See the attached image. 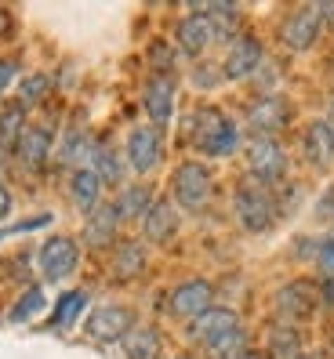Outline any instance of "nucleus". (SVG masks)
<instances>
[{
	"mask_svg": "<svg viewBox=\"0 0 334 359\" xmlns=\"http://www.w3.org/2000/svg\"><path fill=\"white\" fill-rule=\"evenodd\" d=\"M189 138H193V145L203 156H229V153H236V145H240L236 123L229 116H222L218 109H200L193 116Z\"/></svg>",
	"mask_w": 334,
	"mask_h": 359,
	"instance_id": "nucleus-1",
	"label": "nucleus"
},
{
	"mask_svg": "<svg viewBox=\"0 0 334 359\" xmlns=\"http://www.w3.org/2000/svg\"><path fill=\"white\" fill-rule=\"evenodd\" d=\"M236 218L247 232H265L276 222V196L258 182L240 185L236 189Z\"/></svg>",
	"mask_w": 334,
	"mask_h": 359,
	"instance_id": "nucleus-2",
	"label": "nucleus"
},
{
	"mask_svg": "<svg viewBox=\"0 0 334 359\" xmlns=\"http://www.w3.org/2000/svg\"><path fill=\"white\" fill-rule=\"evenodd\" d=\"M247 167H250V178H255L258 185H276L283 182L287 175V153L283 145L276 138H255L247 149Z\"/></svg>",
	"mask_w": 334,
	"mask_h": 359,
	"instance_id": "nucleus-3",
	"label": "nucleus"
},
{
	"mask_svg": "<svg viewBox=\"0 0 334 359\" xmlns=\"http://www.w3.org/2000/svg\"><path fill=\"white\" fill-rule=\"evenodd\" d=\"M175 203L185 207V210H200L207 207V200H211V171H207L203 163L196 160H185L178 171H175Z\"/></svg>",
	"mask_w": 334,
	"mask_h": 359,
	"instance_id": "nucleus-4",
	"label": "nucleus"
},
{
	"mask_svg": "<svg viewBox=\"0 0 334 359\" xmlns=\"http://www.w3.org/2000/svg\"><path fill=\"white\" fill-rule=\"evenodd\" d=\"M76 265H80V247H76V240H69V236H51L44 247H40V272H44L48 283H58V280L73 276Z\"/></svg>",
	"mask_w": 334,
	"mask_h": 359,
	"instance_id": "nucleus-5",
	"label": "nucleus"
},
{
	"mask_svg": "<svg viewBox=\"0 0 334 359\" xmlns=\"http://www.w3.org/2000/svg\"><path fill=\"white\" fill-rule=\"evenodd\" d=\"M276 309H280V316H283L287 323L309 320V316L320 309V290H316V283H309V280L287 283V287L276 294Z\"/></svg>",
	"mask_w": 334,
	"mask_h": 359,
	"instance_id": "nucleus-6",
	"label": "nucleus"
},
{
	"mask_svg": "<svg viewBox=\"0 0 334 359\" xmlns=\"http://www.w3.org/2000/svg\"><path fill=\"white\" fill-rule=\"evenodd\" d=\"M128 160L138 175H149L160 167L163 160V135L153 128V123H145V128H135L128 135Z\"/></svg>",
	"mask_w": 334,
	"mask_h": 359,
	"instance_id": "nucleus-7",
	"label": "nucleus"
},
{
	"mask_svg": "<svg viewBox=\"0 0 334 359\" xmlns=\"http://www.w3.org/2000/svg\"><path fill=\"white\" fill-rule=\"evenodd\" d=\"M265 66V51L255 36H236L233 44H229L225 51V62H222V73L229 80H247V76H255L258 69Z\"/></svg>",
	"mask_w": 334,
	"mask_h": 359,
	"instance_id": "nucleus-8",
	"label": "nucleus"
},
{
	"mask_svg": "<svg viewBox=\"0 0 334 359\" xmlns=\"http://www.w3.org/2000/svg\"><path fill=\"white\" fill-rule=\"evenodd\" d=\"M131 309H123V305H98L91 316H88V334L95 337V341H123V337L131 334Z\"/></svg>",
	"mask_w": 334,
	"mask_h": 359,
	"instance_id": "nucleus-9",
	"label": "nucleus"
},
{
	"mask_svg": "<svg viewBox=\"0 0 334 359\" xmlns=\"http://www.w3.org/2000/svg\"><path fill=\"white\" fill-rule=\"evenodd\" d=\"M287 120H290V105L280 95L258 98L255 105H250V113H247V123H250V131H255L258 138H273L276 131L287 128Z\"/></svg>",
	"mask_w": 334,
	"mask_h": 359,
	"instance_id": "nucleus-10",
	"label": "nucleus"
},
{
	"mask_svg": "<svg viewBox=\"0 0 334 359\" xmlns=\"http://www.w3.org/2000/svg\"><path fill=\"white\" fill-rule=\"evenodd\" d=\"M211 298L215 290L207 280H189L171 290V312L178 316V320H196V316H203L207 309H211Z\"/></svg>",
	"mask_w": 334,
	"mask_h": 359,
	"instance_id": "nucleus-11",
	"label": "nucleus"
},
{
	"mask_svg": "<svg viewBox=\"0 0 334 359\" xmlns=\"http://www.w3.org/2000/svg\"><path fill=\"white\" fill-rule=\"evenodd\" d=\"M323 22H320V11L316 8H298L295 15L283 22V40L290 51H309L312 44H316Z\"/></svg>",
	"mask_w": 334,
	"mask_h": 359,
	"instance_id": "nucleus-12",
	"label": "nucleus"
},
{
	"mask_svg": "<svg viewBox=\"0 0 334 359\" xmlns=\"http://www.w3.org/2000/svg\"><path fill=\"white\" fill-rule=\"evenodd\" d=\"M218 40V29H215V22L207 15H200V11H193V15H185L182 22H178V48L185 51V55H203L207 48H211Z\"/></svg>",
	"mask_w": 334,
	"mask_h": 359,
	"instance_id": "nucleus-13",
	"label": "nucleus"
},
{
	"mask_svg": "<svg viewBox=\"0 0 334 359\" xmlns=\"http://www.w3.org/2000/svg\"><path fill=\"white\" fill-rule=\"evenodd\" d=\"M142 102H145V116H149L153 128L160 131L175 113V83H171V76H153L149 83H145Z\"/></svg>",
	"mask_w": 334,
	"mask_h": 359,
	"instance_id": "nucleus-14",
	"label": "nucleus"
},
{
	"mask_svg": "<svg viewBox=\"0 0 334 359\" xmlns=\"http://www.w3.org/2000/svg\"><path fill=\"white\" fill-rule=\"evenodd\" d=\"M116 229H120V215L113 203H98L91 215H88V225H84V243L88 247H109L116 240Z\"/></svg>",
	"mask_w": 334,
	"mask_h": 359,
	"instance_id": "nucleus-15",
	"label": "nucleus"
},
{
	"mask_svg": "<svg viewBox=\"0 0 334 359\" xmlns=\"http://www.w3.org/2000/svg\"><path fill=\"white\" fill-rule=\"evenodd\" d=\"M240 323H236V312L233 309H207L203 316H196L193 320V337L200 345H215L222 334H229V330H236Z\"/></svg>",
	"mask_w": 334,
	"mask_h": 359,
	"instance_id": "nucleus-16",
	"label": "nucleus"
},
{
	"mask_svg": "<svg viewBox=\"0 0 334 359\" xmlns=\"http://www.w3.org/2000/svg\"><path fill=\"white\" fill-rule=\"evenodd\" d=\"M142 232H145V240H149V243L175 240V232H178V210H175L171 203L156 200V203L149 207V215L142 218Z\"/></svg>",
	"mask_w": 334,
	"mask_h": 359,
	"instance_id": "nucleus-17",
	"label": "nucleus"
},
{
	"mask_svg": "<svg viewBox=\"0 0 334 359\" xmlns=\"http://www.w3.org/2000/svg\"><path fill=\"white\" fill-rule=\"evenodd\" d=\"M302 149H305L309 163H316V167H330V163H334V128H330L327 120L309 123V128H305V142H302Z\"/></svg>",
	"mask_w": 334,
	"mask_h": 359,
	"instance_id": "nucleus-18",
	"label": "nucleus"
},
{
	"mask_svg": "<svg viewBox=\"0 0 334 359\" xmlns=\"http://www.w3.org/2000/svg\"><path fill=\"white\" fill-rule=\"evenodd\" d=\"M15 156L22 160L26 167H44V160L51 156V131L48 128H26L18 135V145H15Z\"/></svg>",
	"mask_w": 334,
	"mask_h": 359,
	"instance_id": "nucleus-19",
	"label": "nucleus"
},
{
	"mask_svg": "<svg viewBox=\"0 0 334 359\" xmlns=\"http://www.w3.org/2000/svg\"><path fill=\"white\" fill-rule=\"evenodd\" d=\"M69 196H73V203L80 207V210H91L102 203V182H98V175L91 171V167H76L73 171V178H69Z\"/></svg>",
	"mask_w": 334,
	"mask_h": 359,
	"instance_id": "nucleus-20",
	"label": "nucleus"
},
{
	"mask_svg": "<svg viewBox=\"0 0 334 359\" xmlns=\"http://www.w3.org/2000/svg\"><path fill=\"white\" fill-rule=\"evenodd\" d=\"M153 203H156V196H153V189H149V185H128L113 207H116L120 222H142L145 215H149V207H153Z\"/></svg>",
	"mask_w": 334,
	"mask_h": 359,
	"instance_id": "nucleus-21",
	"label": "nucleus"
},
{
	"mask_svg": "<svg viewBox=\"0 0 334 359\" xmlns=\"http://www.w3.org/2000/svg\"><path fill=\"white\" fill-rule=\"evenodd\" d=\"M142 269H145V247L138 240L116 243V250H113V276L116 280H135Z\"/></svg>",
	"mask_w": 334,
	"mask_h": 359,
	"instance_id": "nucleus-22",
	"label": "nucleus"
},
{
	"mask_svg": "<svg viewBox=\"0 0 334 359\" xmlns=\"http://www.w3.org/2000/svg\"><path fill=\"white\" fill-rule=\"evenodd\" d=\"M160 355V334L153 327H131L123 337V359H156Z\"/></svg>",
	"mask_w": 334,
	"mask_h": 359,
	"instance_id": "nucleus-23",
	"label": "nucleus"
},
{
	"mask_svg": "<svg viewBox=\"0 0 334 359\" xmlns=\"http://www.w3.org/2000/svg\"><path fill=\"white\" fill-rule=\"evenodd\" d=\"M26 109L18 102H8V105H0V153H8L18 145V135L26 131Z\"/></svg>",
	"mask_w": 334,
	"mask_h": 359,
	"instance_id": "nucleus-24",
	"label": "nucleus"
},
{
	"mask_svg": "<svg viewBox=\"0 0 334 359\" xmlns=\"http://www.w3.org/2000/svg\"><path fill=\"white\" fill-rule=\"evenodd\" d=\"M91 171L98 175L102 185H120L123 178V163L109 145H91Z\"/></svg>",
	"mask_w": 334,
	"mask_h": 359,
	"instance_id": "nucleus-25",
	"label": "nucleus"
},
{
	"mask_svg": "<svg viewBox=\"0 0 334 359\" xmlns=\"http://www.w3.org/2000/svg\"><path fill=\"white\" fill-rule=\"evenodd\" d=\"M207 355L211 359H243L247 355V330L236 327V330L222 334L215 345H207Z\"/></svg>",
	"mask_w": 334,
	"mask_h": 359,
	"instance_id": "nucleus-26",
	"label": "nucleus"
},
{
	"mask_svg": "<svg viewBox=\"0 0 334 359\" xmlns=\"http://www.w3.org/2000/svg\"><path fill=\"white\" fill-rule=\"evenodd\" d=\"M51 91V80L44 76V73H29V76H22V83H18V105H36L40 98H44Z\"/></svg>",
	"mask_w": 334,
	"mask_h": 359,
	"instance_id": "nucleus-27",
	"label": "nucleus"
},
{
	"mask_svg": "<svg viewBox=\"0 0 334 359\" xmlns=\"http://www.w3.org/2000/svg\"><path fill=\"white\" fill-rule=\"evenodd\" d=\"M298 345H302V337H298V330L290 327V323L276 327V330H273V337H269V348H273L276 355H290V359H295Z\"/></svg>",
	"mask_w": 334,
	"mask_h": 359,
	"instance_id": "nucleus-28",
	"label": "nucleus"
},
{
	"mask_svg": "<svg viewBox=\"0 0 334 359\" xmlns=\"http://www.w3.org/2000/svg\"><path fill=\"white\" fill-rule=\"evenodd\" d=\"M84 302H88V298H84V290H73V294H66V298H62V302L55 305V323H58V327H69V323L76 320V316H80Z\"/></svg>",
	"mask_w": 334,
	"mask_h": 359,
	"instance_id": "nucleus-29",
	"label": "nucleus"
},
{
	"mask_svg": "<svg viewBox=\"0 0 334 359\" xmlns=\"http://www.w3.org/2000/svg\"><path fill=\"white\" fill-rule=\"evenodd\" d=\"M40 309H44V294L33 287V290H26L22 298H18V305L11 309V323H26L29 316H36Z\"/></svg>",
	"mask_w": 334,
	"mask_h": 359,
	"instance_id": "nucleus-30",
	"label": "nucleus"
},
{
	"mask_svg": "<svg viewBox=\"0 0 334 359\" xmlns=\"http://www.w3.org/2000/svg\"><path fill=\"white\" fill-rule=\"evenodd\" d=\"M84 153L91 156V149H88V135H84V131H69L66 142H62V149H58V160H62V163H76Z\"/></svg>",
	"mask_w": 334,
	"mask_h": 359,
	"instance_id": "nucleus-31",
	"label": "nucleus"
},
{
	"mask_svg": "<svg viewBox=\"0 0 334 359\" xmlns=\"http://www.w3.org/2000/svg\"><path fill=\"white\" fill-rule=\"evenodd\" d=\"M316 262H320V272H323V283H334V236H327L320 243Z\"/></svg>",
	"mask_w": 334,
	"mask_h": 359,
	"instance_id": "nucleus-32",
	"label": "nucleus"
},
{
	"mask_svg": "<svg viewBox=\"0 0 334 359\" xmlns=\"http://www.w3.org/2000/svg\"><path fill=\"white\" fill-rule=\"evenodd\" d=\"M11 80H15V62L11 58H0V91L11 88Z\"/></svg>",
	"mask_w": 334,
	"mask_h": 359,
	"instance_id": "nucleus-33",
	"label": "nucleus"
},
{
	"mask_svg": "<svg viewBox=\"0 0 334 359\" xmlns=\"http://www.w3.org/2000/svg\"><path fill=\"white\" fill-rule=\"evenodd\" d=\"M316 11H320V22L334 29V0H330V4H316Z\"/></svg>",
	"mask_w": 334,
	"mask_h": 359,
	"instance_id": "nucleus-34",
	"label": "nucleus"
},
{
	"mask_svg": "<svg viewBox=\"0 0 334 359\" xmlns=\"http://www.w3.org/2000/svg\"><path fill=\"white\" fill-rule=\"evenodd\" d=\"M8 210H11V193L8 185H0V218H8Z\"/></svg>",
	"mask_w": 334,
	"mask_h": 359,
	"instance_id": "nucleus-35",
	"label": "nucleus"
},
{
	"mask_svg": "<svg viewBox=\"0 0 334 359\" xmlns=\"http://www.w3.org/2000/svg\"><path fill=\"white\" fill-rule=\"evenodd\" d=\"M320 210H323V215H334V185H330L327 193H323V200H320Z\"/></svg>",
	"mask_w": 334,
	"mask_h": 359,
	"instance_id": "nucleus-36",
	"label": "nucleus"
},
{
	"mask_svg": "<svg viewBox=\"0 0 334 359\" xmlns=\"http://www.w3.org/2000/svg\"><path fill=\"white\" fill-rule=\"evenodd\" d=\"M327 123L334 128V98H330V109H327Z\"/></svg>",
	"mask_w": 334,
	"mask_h": 359,
	"instance_id": "nucleus-37",
	"label": "nucleus"
},
{
	"mask_svg": "<svg viewBox=\"0 0 334 359\" xmlns=\"http://www.w3.org/2000/svg\"><path fill=\"white\" fill-rule=\"evenodd\" d=\"M243 359H265V355H258V352H247Z\"/></svg>",
	"mask_w": 334,
	"mask_h": 359,
	"instance_id": "nucleus-38",
	"label": "nucleus"
},
{
	"mask_svg": "<svg viewBox=\"0 0 334 359\" xmlns=\"http://www.w3.org/2000/svg\"><path fill=\"white\" fill-rule=\"evenodd\" d=\"M295 359H312V355H295Z\"/></svg>",
	"mask_w": 334,
	"mask_h": 359,
	"instance_id": "nucleus-39",
	"label": "nucleus"
},
{
	"mask_svg": "<svg viewBox=\"0 0 334 359\" xmlns=\"http://www.w3.org/2000/svg\"><path fill=\"white\" fill-rule=\"evenodd\" d=\"M178 359H182V355H178Z\"/></svg>",
	"mask_w": 334,
	"mask_h": 359,
	"instance_id": "nucleus-40",
	"label": "nucleus"
}]
</instances>
